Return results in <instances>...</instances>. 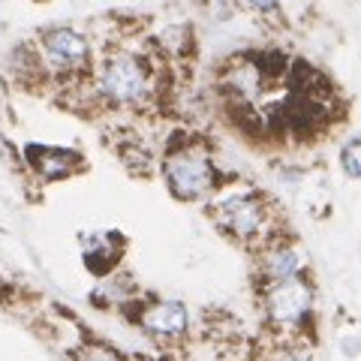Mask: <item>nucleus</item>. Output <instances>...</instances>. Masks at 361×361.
<instances>
[{"mask_svg": "<svg viewBox=\"0 0 361 361\" xmlns=\"http://www.w3.org/2000/svg\"><path fill=\"white\" fill-rule=\"evenodd\" d=\"M166 184L178 199H199L214 190L217 172L202 148H178L166 157Z\"/></svg>", "mask_w": 361, "mask_h": 361, "instance_id": "1", "label": "nucleus"}, {"mask_svg": "<svg viewBox=\"0 0 361 361\" xmlns=\"http://www.w3.org/2000/svg\"><path fill=\"white\" fill-rule=\"evenodd\" d=\"M99 87L118 106H135L148 97V70L135 54L118 51L106 61L99 73Z\"/></svg>", "mask_w": 361, "mask_h": 361, "instance_id": "2", "label": "nucleus"}, {"mask_svg": "<svg viewBox=\"0 0 361 361\" xmlns=\"http://www.w3.org/2000/svg\"><path fill=\"white\" fill-rule=\"evenodd\" d=\"M313 307V289L301 274L274 280L265 289V316L277 329H295L310 316Z\"/></svg>", "mask_w": 361, "mask_h": 361, "instance_id": "3", "label": "nucleus"}, {"mask_svg": "<svg viewBox=\"0 0 361 361\" xmlns=\"http://www.w3.org/2000/svg\"><path fill=\"white\" fill-rule=\"evenodd\" d=\"M214 220L241 241H259L268 229V211L259 196H229L214 205Z\"/></svg>", "mask_w": 361, "mask_h": 361, "instance_id": "4", "label": "nucleus"}, {"mask_svg": "<svg viewBox=\"0 0 361 361\" xmlns=\"http://www.w3.org/2000/svg\"><path fill=\"white\" fill-rule=\"evenodd\" d=\"M42 49L54 70H75V66H82L87 58V42L82 39V33L66 30V27L45 33Z\"/></svg>", "mask_w": 361, "mask_h": 361, "instance_id": "5", "label": "nucleus"}, {"mask_svg": "<svg viewBox=\"0 0 361 361\" xmlns=\"http://www.w3.org/2000/svg\"><path fill=\"white\" fill-rule=\"evenodd\" d=\"M142 329L151 331L157 337H175L187 331V310L175 301H160L151 304L148 310L142 313Z\"/></svg>", "mask_w": 361, "mask_h": 361, "instance_id": "6", "label": "nucleus"}, {"mask_svg": "<svg viewBox=\"0 0 361 361\" xmlns=\"http://www.w3.org/2000/svg\"><path fill=\"white\" fill-rule=\"evenodd\" d=\"M27 160L45 178H63L73 172V166L78 163V154L63 151V148H39V145H30Z\"/></svg>", "mask_w": 361, "mask_h": 361, "instance_id": "7", "label": "nucleus"}, {"mask_svg": "<svg viewBox=\"0 0 361 361\" xmlns=\"http://www.w3.org/2000/svg\"><path fill=\"white\" fill-rule=\"evenodd\" d=\"M262 271H265L268 283H274V280H286V277H295V274H301V259H298L295 250H289V247H274V250H268Z\"/></svg>", "mask_w": 361, "mask_h": 361, "instance_id": "8", "label": "nucleus"}, {"mask_svg": "<svg viewBox=\"0 0 361 361\" xmlns=\"http://www.w3.org/2000/svg\"><path fill=\"white\" fill-rule=\"evenodd\" d=\"M75 361H123L115 349H109L103 343H87L75 353Z\"/></svg>", "mask_w": 361, "mask_h": 361, "instance_id": "9", "label": "nucleus"}, {"mask_svg": "<svg viewBox=\"0 0 361 361\" xmlns=\"http://www.w3.org/2000/svg\"><path fill=\"white\" fill-rule=\"evenodd\" d=\"M358 154H361V145H358V139H353L343 148V154H341V160H343V169H346V175L349 178H358L361 175V160H358Z\"/></svg>", "mask_w": 361, "mask_h": 361, "instance_id": "10", "label": "nucleus"}, {"mask_svg": "<svg viewBox=\"0 0 361 361\" xmlns=\"http://www.w3.org/2000/svg\"><path fill=\"white\" fill-rule=\"evenodd\" d=\"M280 361H310V355L304 353V349H292V353H286Z\"/></svg>", "mask_w": 361, "mask_h": 361, "instance_id": "11", "label": "nucleus"}, {"mask_svg": "<svg viewBox=\"0 0 361 361\" xmlns=\"http://www.w3.org/2000/svg\"><path fill=\"white\" fill-rule=\"evenodd\" d=\"M250 6H256V9H274L277 6V0H247Z\"/></svg>", "mask_w": 361, "mask_h": 361, "instance_id": "12", "label": "nucleus"}]
</instances>
